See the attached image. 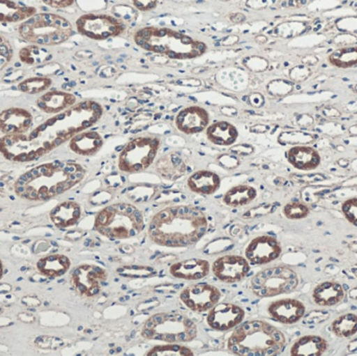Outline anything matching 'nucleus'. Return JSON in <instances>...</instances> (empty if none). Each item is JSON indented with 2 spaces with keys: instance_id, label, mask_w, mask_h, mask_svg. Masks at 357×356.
I'll return each instance as SVG.
<instances>
[{
  "instance_id": "f257e3e1",
  "label": "nucleus",
  "mask_w": 357,
  "mask_h": 356,
  "mask_svg": "<svg viewBox=\"0 0 357 356\" xmlns=\"http://www.w3.org/2000/svg\"><path fill=\"white\" fill-rule=\"evenodd\" d=\"M104 115V108L96 100L77 102L25 135L0 138V153L10 161L29 162L52 152L77 134L91 127Z\"/></svg>"
},
{
  "instance_id": "f03ea898",
  "label": "nucleus",
  "mask_w": 357,
  "mask_h": 356,
  "mask_svg": "<svg viewBox=\"0 0 357 356\" xmlns=\"http://www.w3.org/2000/svg\"><path fill=\"white\" fill-rule=\"evenodd\" d=\"M207 230V217L201 209L176 205L162 209L152 217L148 234L158 246L186 248L197 244Z\"/></svg>"
},
{
  "instance_id": "7ed1b4c3",
  "label": "nucleus",
  "mask_w": 357,
  "mask_h": 356,
  "mask_svg": "<svg viewBox=\"0 0 357 356\" xmlns=\"http://www.w3.org/2000/svg\"><path fill=\"white\" fill-rule=\"evenodd\" d=\"M85 176L86 169L79 163L52 161L21 176L15 185V192L26 200H50L81 183Z\"/></svg>"
},
{
  "instance_id": "20e7f679",
  "label": "nucleus",
  "mask_w": 357,
  "mask_h": 356,
  "mask_svg": "<svg viewBox=\"0 0 357 356\" xmlns=\"http://www.w3.org/2000/svg\"><path fill=\"white\" fill-rule=\"evenodd\" d=\"M134 42L142 49L174 60H191L207 52V44L169 27L146 26L134 33Z\"/></svg>"
},
{
  "instance_id": "39448f33",
  "label": "nucleus",
  "mask_w": 357,
  "mask_h": 356,
  "mask_svg": "<svg viewBox=\"0 0 357 356\" xmlns=\"http://www.w3.org/2000/svg\"><path fill=\"white\" fill-rule=\"evenodd\" d=\"M287 345L284 334L266 321H247L234 328L228 340V350L234 355L274 356Z\"/></svg>"
},
{
  "instance_id": "423d86ee",
  "label": "nucleus",
  "mask_w": 357,
  "mask_h": 356,
  "mask_svg": "<svg viewBox=\"0 0 357 356\" xmlns=\"http://www.w3.org/2000/svg\"><path fill=\"white\" fill-rule=\"evenodd\" d=\"M94 229L109 240H130L144 231V215L129 203L109 205L96 215Z\"/></svg>"
},
{
  "instance_id": "0eeeda50",
  "label": "nucleus",
  "mask_w": 357,
  "mask_h": 356,
  "mask_svg": "<svg viewBox=\"0 0 357 356\" xmlns=\"http://www.w3.org/2000/svg\"><path fill=\"white\" fill-rule=\"evenodd\" d=\"M18 31L20 37L31 44L54 46L70 39L73 35V27L66 18L60 15L36 13L21 22Z\"/></svg>"
},
{
  "instance_id": "6e6552de",
  "label": "nucleus",
  "mask_w": 357,
  "mask_h": 356,
  "mask_svg": "<svg viewBox=\"0 0 357 356\" xmlns=\"http://www.w3.org/2000/svg\"><path fill=\"white\" fill-rule=\"evenodd\" d=\"M146 340L165 343H188L197 339L195 322L180 313H159L146 320L142 330Z\"/></svg>"
},
{
  "instance_id": "1a4fd4ad",
  "label": "nucleus",
  "mask_w": 357,
  "mask_h": 356,
  "mask_svg": "<svg viewBox=\"0 0 357 356\" xmlns=\"http://www.w3.org/2000/svg\"><path fill=\"white\" fill-rule=\"evenodd\" d=\"M300 278L291 268L276 265L258 272L251 279L252 293L259 298L291 294L299 286Z\"/></svg>"
},
{
  "instance_id": "9d476101",
  "label": "nucleus",
  "mask_w": 357,
  "mask_h": 356,
  "mask_svg": "<svg viewBox=\"0 0 357 356\" xmlns=\"http://www.w3.org/2000/svg\"><path fill=\"white\" fill-rule=\"evenodd\" d=\"M161 141L155 136H139L126 144L119 156V171L138 173L154 163L160 150Z\"/></svg>"
},
{
  "instance_id": "9b49d317",
  "label": "nucleus",
  "mask_w": 357,
  "mask_h": 356,
  "mask_svg": "<svg viewBox=\"0 0 357 356\" xmlns=\"http://www.w3.org/2000/svg\"><path fill=\"white\" fill-rule=\"evenodd\" d=\"M75 26L82 36L96 41L119 37L126 31V24L121 19L106 14L83 15L77 18Z\"/></svg>"
},
{
  "instance_id": "f8f14e48",
  "label": "nucleus",
  "mask_w": 357,
  "mask_h": 356,
  "mask_svg": "<svg viewBox=\"0 0 357 356\" xmlns=\"http://www.w3.org/2000/svg\"><path fill=\"white\" fill-rule=\"evenodd\" d=\"M108 279L106 270L98 265H82L71 274V284L81 296L91 298L100 294Z\"/></svg>"
},
{
  "instance_id": "ddd939ff",
  "label": "nucleus",
  "mask_w": 357,
  "mask_h": 356,
  "mask_svg": "<svg viewBox=\"0 0 357 356\" xmlns=\"http://www.w3.org/2000/svg\"><path fill=\"white\" fill-rule=\"evenodd\" d=\"M222 293L209 284H197L187 286L180 293L183 304L195 313L209 311L220 302Z\"/></svg>"
},
{
  "instance_id": "4468645a",
  "label": "nucleus",
  "mask_w": 357,
  "mask_h": 356,
  "mask_svg": "<svg viewBox=\"0 0 357 356\" xmlns=\"http://www.w3.org/2000/svg\"><path fill=\"white\" fill-rule=\"evenodd\" d=\"M212 273L224 284H237L250 273V263L239 255H225L214 261Z\"/></svg>"
},
{
  "instance_id": "2eb2a0df",
  "label": "nucleus",
  "mask_w": 357,
  "mask_h": 356,
  "mask_svg": "<svg viewBox=\"0 0 357 356\" xmlns=\"http://www.w3.org/2000/svg\"><path fill=\"white\" fill-rule=\"evenodd\" d=\"M245 311L234 303L222 302L214 305L207 316V324L216 332H229L243 323Z\"/></svg>"
},
{
  "instance_id": "dca6fc26",
  "label": "nucleus",
  "mask_w": 357,
  "mask_h": 356,
  "mask_svg": "<svg viewBox=\"0 0 357 356\" xmlns=\"http://www.w3.org/2000/svg\"><path fill=\"white\" fill-rule=\"evenodd\" d=\"M282 247L271 235H260L253 238L245 248L247 261L253 265H264L280 257Z\"/></svg>"
},
{
  "instance_id": "f3484780",
  "label": "nucleus",
  "mask_w": 357,
  "mask_h": 356,
  "mask_svg": "<svg viewBox=\"0 0 357 356\" xmlns=\"http://www.w3.org/2000/svg\"><path fill=\"white\" fill-rule=\"evenodd\" d=\"M175 123L178 131L186 135H193L207 129L210 115L203 107L189 106L178 113Z\"/></svg>"
},
{
  "instance_id": "a211bd4d",
  "label": "nucleus",
  "mask_w": 357,
  "mask_h": 356,
  "mask_svg": "<svg viewBox=\"0 0 357 356\" xmlns=\"http://www.w3.org/2000/svg\"><path fill=\"white\" fill-rule=\"evenodd\" d=\"M268 313L275 321L291 325L304 317L306 307L297 299H281L268 305Z\"/></svg>"
},
{
  "instance_id": "6ab92c4d",
  "label": "nucleus",
  "mask_w": 357,
  "mask_h": 356,
  "mask_svg": "<svg viewBox=\"0 0 357 356\" xmlns=\"http://www.w3.org/2000/svg\"><path fill=\"white\" fill-rule=\"evenodd\" d=\"M33 114L25 109H6L0 113V132L6 135L25 134L33 125Z\"/></svg>"
},
{
  "instance_id": "aec40b11",
  "label": "nucleus",
  "mask_w": 357,
  "mask_h": 356,
  "mask_svg": "<svg viewBox=\"0 0 357 356\" xmlns=\"http://www.w3.org/2000/svg\"><path fill=\"white\" fill-rule=\"evenodd\" d=\"M211 265L205 259L190 258L178 261L169 268V274L176 279L197 281L204 279L210 273Z\"/></svg>"
},
{
  "instance_id": "412c9836",
  "label": "nucleus",
  "mask_w": 357,
  "mask_h": 356,
  "mask_svg": "<svg viewBox=\"0 0 357 356\" xmlns=\"http://www.w3.org/2000/svg\"><path fill=\"white\" fill-rule=\"evenodd\" d=\"M289 164L299 171H310L318 169L321 164V155L316 148L310 146H295L287 152Z\"/></svg>"
},
{
  "instance_id": "4be33fe9",
  "label": "nucleus",
  "mask_w": 357,
  "mask_h": 356,
  "mask_svg": "<svg viewBox=\"0 0 357 356\" xmlns=\"http://www.w3.org/2000/svg\"><path fill=\"white\" fill-rule=\"evenodd\" d=\"M155 171L162 179L177 181L188 171V165L177 153H167L155 163Z\"/></svg>"
},
{
  "instance_id": "5701e85b",
  "label": "nucleus",
  "mask_w": 357,
  "mask_h": 356,
  "mask_svg": "<svg viewBox=\"0 0 357 356\" xmlns=\"http://www.w3.org/2000/svg\"><path fill=\"white\" fill-rule=\"evenodd\" d=\"M75 104L77 96L60 90L46 92L37 100L38 108L47 114H58Z\"/></svg>"
},
{
  "instance_id": "b1692460",
  "label": "nucleus",
  "mask_w": 357,
  "mask_h": 356,
  "mask_svg": "<svg viewBox=\"0 0 357 356\" xmlns=\"http://www.w3.org/2000/svg\"><path fill=\"white\" fill-rule=\"evenodd\" d=\"M104 146V138L94 131H84L69 140V148L79 156H93Z\"/></svg>"
},
{
  "instance_id": "393cba45",
  "label": "nucleus",
  "mask_w": 357,
  "mask_h": 356,
  "mask_svg": "<svg viewBox=\"0 0 357 356\" xmlns=\"http://www.w3.org/2000/svg\"><path fill=\"white\" fill-rule=\"evenodd\" d=\"M220 176L211 171H197L189 176L187 186L191 192L199 196H211L220 187Z\"/></svg>"
},
{
  "instance_id": "a878e982",
  "label": "nucleus",
  "mask_w": 357,
  "mask_h": 356,
  "mask_svg": "<svg viewBox=\"0 0 357 356\" xmlns=\"http://www.w3.org/2000/svg\"><path fill=\"white\" fill-rule=\"evenodd\" d=\"M345 298V290L335 281H325L314 288L312 299L316 304L323 307H335Z\"/></svg>"
},
{
  "instance_id": "bb28decb",
  "label": "nucleus",
  "mask_w": 357,
  "mask_h": 356,
  "mask_svg": "<svg viewBox=\"0 0 357 356\" xmlns=\"http://www.w3.org/2000/svg\"><path fill=\"white\" fill-rule=\"evenodd\" d=\"M238 135V130L229 121H216L206 129V137L214 146H233Z\"/></svg>"
},
{
  "instance_id": "cd10ccee",
  "label": "nucleus",
  "mask_w": 357,
  "mask_h": 356,
  "mask_svg": "<svg viewBox=\"0 0 357 356\" xmlns=\"http://www.w3.org/2000/svg\"><path fill=\"white\" fill-rule=\"evenodd\" d=\"M81 206L73 201L61 203L50 212L52 223L58 228H68L75 225L81 219Z\"/></svg>"
},
{
  "instance_id": "c85d7f7f",
  "label": "nucleus",
  "mask_w": 357,
  "mask_h": 356,
  "mask_svg": "<svg viewBox=\"0 0 357 356\" xmlns=\"http://www.w3.org/2000/svg\"><path fill=\"white\" fill-rule=\"evenodd\" d=\"M328 349V342L322 336H304L298 339L291 348L293 356H321Z\"/></svg>"
},
{
  "instance_id": "c756f323",
  "label": "nucleus",
  "mask_w": 357,
  "mask_h": 356,
  "mask_svg": "<svg viewBox=\"0 0 357 356\" xmlns=\"http://www.w3.org/2000/svg\"><path fill=\"white\" fill-rule=\"evenodd\" d=\"M36 14V8L17 3L13 0H0V22H22Z\"/></svg>"
},
{
  "instance_id": "7c9ffc66",
  "label": "nucleus",
  "mask_w": 357,
  "mask_h": 356,
  "mask_svg": "<svg viewBox=\"0 0 357 356\" xmlns=\"http://www.w3.org/2000/svg\"><path fill=\"white\" fill-rule=\"evenodd\" d=\"M256 198H257L256 188L251 185L241 184V185L230 188L225 194L222 201L227 206L238 208V207L247 206V205L251 204Z\"/></svg>"
},
{
  "instance_id": "2f4dec72",
  "label": "nucleus",
  "mask_w": 357,
  "mask_h": 356,
  "mask_svg": "<svg viewBox=\"0 0 357 356\" xmlns=\"http://www.w3.org/2000/svg\"><path fill=\"white\" fill-rule=\"evenodd\" d=\"M70 265L68 257L56 254L42 258L38 263L37 267L43 275L56 278L64 275L68 271Z\"/></svg>"
},
{
  "instance_id": "473e14b6",
  "label": "nucleus",
  "mask_w": 357,
  "mask_h": 356,
  "mask_svg": "<svg viewBox=\"0 0 357 356\" xmlns=\"http://www.w3.org/2000/svg\"><path fill=\"white\" fill-rule=\"evenodd\" d=\"M331 66L340 69L352 68L357 66V46L339 48L328 56Z\"/></svg>"
},
{
  "instance_id": "72a5a7b5",
  "label": "nucleus",
  "mask_w": 357,
  "mask_h": 356,
  "mask_svg": "<svg viewBox=\"0 0 357 356\" xmlns=\"http://www.w3.org/2000/svg\"><path fill=\"white\" fill-rule=\"evenodd\" d=\"M333 334L339 338H351L357 334V316L354 314H346L340 316L331 324Z\"/></svg>"
},
{
  "instance_id": "f704fd0d",
  "label": "nucleus",
  "mask_w": 357,
  "mask_h": 356,
  "mask_svg": "<svg viewBox=\"0 0 357 356\" xmlns=\"http://www.w3.org/2000/svg\"><path fill=\"white\" fill-rule=\"evenodd\" d=\"M50 58L52 56L48 50H46L43 46L36 45V44L25 46L19 52V59L21 62L26 65H33V66L44 64L50 61Z\"/></svg>"
},
{
  "instance_id": "c9c22d12",
  "label": "nucleus",
  "mask_w": 357,
  "mask_h": 356,
  "mask_svg": "<svg viewBox=\"0 0 357 356\" xmlns=\"http://www.w3.org/2000/svg\"><path fill=\"white\" fill-rule=\"evenodd\" d=\"M148 356H193L192 353L188 347L183 346L178 343H167V345H158L153 347L148 353Z\"/></svg>"
},
{
  "instance_id": "e433bc0d",
  "label": "nucleus",
  "mask_w": 357,
  "mask_h": 356,
  "mask_svg": "<svg viewBox=\"0 0 357 356\" xmlns=\"http://www.w3.org/2000/svg\"><path fill=\"white\" fill-rule=\"evenodd\" d=\"M52 81L50 77H29L21 82L18 85V89L23 93L39 94L50 89Z\"/></svg>"
},
{
  "instance_id": "4c0bfd02",
  "label": "nucleus",
  "mask_w": 357,
  "mask_h": 356,
  "mask_svg": "<svg viewBox=\"0 0 357 356\" xmlns=\"http://www.w3.org/2000/svg\"><path fill=\"white\" fill-rule=\"evenodd\" d=\"M283 215L289 219H303L310 215V208L304 203L294 201L285 205Z\"/></svg>"
},
{
  "instance_id": "58836bf2",
  "label": "nucleus",
  "mask_w": 357,
  "mask_h": 356,
  "mask_svg": "<svg viewBox=\"0 0 357 356\" xmlns=\"http://www.w3.org/2000/svg\"><path fill=\"white\" fill-rule=\"evenodd\" d=\"M155 187L152 185H134L128 189V198L133 202L144 203L148 202L149 200L154 196Z\"/></svg>"
},
{
  "instance_id": "ea45409f",
  "label": "nucleus",
  "mask_w": 357,
  "mask_h": 356,
  "mask_svg": "<svg viewBox=\"0 0 357 356\" xmlns=\"http://www.w3.org/2000/svg\"><path fill=\"white\" fill-rule=\"evenodd\" d=\"M314 136L312 134L303 133V132H285L279 136L278 141L281 144H294V146H301V144H310L314 141Z\"/></svg>"
},
{
  "instance_id": "a19ab883",
  "label": "nucleus",
  "mask_w": 357,
  "mask_h": 356,
  "mask_svg": "<svg viewBox=\"0 0 357 356\" xmlns=\"http://www.w3.org/2000/svg\"><path fill=\"white\" fill-rule=\"evenodd\" d=\"M293 90V85L284 79H275L268 85V93L274 96H283Z\"/></svg>"
},
{
  "instance_id": "79ce46f5",
  "label": "nucleus",
  "mask_w": 357,
  "mask_h": 356,
  "mask_svg": "<svg viewBox=\"0 0 357 356\" xmlns=\"http://www.w3.org/2000/svg\"><path fill=\"white\" fill-rule=\"evenodd\" d=\"M342 212L350 224L357 227V198L345 201L342 205Z\"/></svg>"
},
{
  "instance_id": "37998d69",
  "label": "nucleus",
  "mask_w": 357,
  "mask_h": 356,
  "mask_svg": "<svg viewBox=\"0 0 357 356\" xmlns=\"http://www.w3.org/2000/svg\"><path fill=\"white\" fill-rule=\"evenodd\" d=\"M243 66L253 72H261L268 67V62L260 56H248L243 60Z\"/></svg>"
},
{
  "instance_id": "c03bdc74",
  "label": "nucleus",
  "mask_w": 357,
  "mask_h": 356,
  "mask_svg": "<svg viewBox=\"0 0 357 356\" xmlns=\"http://www.w3.org/2000/svg\"><path fill=\"white\" fill-rule=\"evenodd\" d=\"M13 50L10 43L0 36V70L4 68L12 60Z\"/></svg>"
},
{
  "instance_id": "a18cd8bd",
  "label": "nucleus",
  "mask_w": 357,
  "mask_h": 356,
  "mask_svg": "<svg viewBox=\"0 0 357 356\" xmlns=\"http://www.w3.org/2000/svg\"><path fill=\"white\" fill-rule=\"evenodd\" d=\"M134 6L142 12H149L157 8L158 0H132Z\"/></svg>"
},
{
  "instance_id": "49530a36",
  "label": "nucleus",
  "mask_w": 357,
  "mask_h": 356,
  "mask_svg": "<svg viewBox=\"0 0 357 356\" xmlns=\"http://www.w3.org/2000/svg\"><path fill=\"white\" fill-rule=\"evenodd\" d=\"M218 161H220V164H222L225 169H232L239 165L238 159H237L236 157L229 156V155H222V156L218 158Z\"/></svg>"
},
{
  "instance_id": "de8ad7c7",
  "label": "nucleus",
  "mask_w": 357,
  "mask_h": 356,
  "mask_svg": "<svg viewBox=\"0 0 357 356\" xmlns=\"http://www.w3.org/2000/svg\"><path fill=\"white\" fill-rule=\"evenodd\" d=\"M75 1V0H42L44 4L54 8H69Z\"/></svg>"
},
{
  "instance_id": "09e8293b",
  "label": "nucleus",
  "mask_w": 357,
  "mask_h": 356,
  "mask_svg": "<svg viewBox=\"0 0 357 356\" xmlns=\"http://www.w3.org/2000/svg\"><path fill=\"white\" fill-rule=\"evenodd\" d=\"M310 75V70L305 67H296L291 71V77L295 81H303Z\"/></svg>"
},
{
  "instance_id": "8fccbe9b",
  "label": "nucleus",
  "mask_w": 357,
  "mask_h": 356,
  "mask_svg": "<svg viewBox=\"0 0 357 356\" xmlns=\"http://www.w3.org/2000/svg\"><path fill=\"white\" fill-rule=\"evenodd\" d=\"M248 100H249V104L251 105V106L255 107V108H260V107L264 106V95L260 93H252L251 95L248 98Z\"/></svg>"
},
{
  "instance_id": "3c124183",
  "label": "nucleus",
  "mask_w": 357,
  "mask_h": 356,
  "mask_svg": "<svg viewBox=\"0 0 357 356\" xmlns=\"http://www.w3.org/2000/svg\"><path fill=\"white\" fill-rule=\"evenodd\" d=\"M254 148L251 146H245V144H241V146H234L231 150V152L234 153L236 155H241V156H245V155L252 154Z\"/></svg>"
},
{
  "instance_id": "603ef678",
  "label": "nucleus",
  "mask_w": 357,
  "mask_h": 356,
  "mask_svg": "<svg viewBox=\"0 0 357 356\" xmlns=\"http://www.w3.org/2000/svg\"><path fill=\"white\" fill-rule=\"evenodd\" d=\"M2 273H3V271H2V265L1 263H0V278H1Z\"/></svg>"
},
{
  "instance_id": "864d4df0",
  "label": "nucleus",
  "mask_w": 357,
  "mask_h": 356,
  "mask_svg": "<svg viewBox=\"0 0 357 356\" xmlns=\"http://www.w3.org/2000/svg\"><path fill=\"white\" fill-rule=\"evenodd\" d=\"M222 1H228V0H222Z\"/></svg>"
}]
</instances>
